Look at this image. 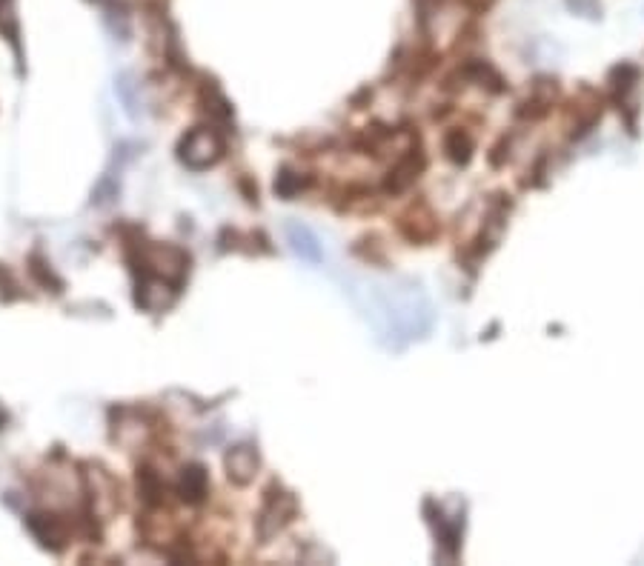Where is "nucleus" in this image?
Instances as JSON below:
<instances>
[{
    "mask_svg": "<svg viewBox=\"0 0 644 566\" xmlns=\"http://www.w3.org/2000/svg\"><path fill=\"white\" fill-rule=\"evenodd\" d=\"M26 526H29V532L41 541V546H46V550L61 552L66 546V526L55 515H29Z\"/></svg>",
    "mask_w": 644,
    "mask_h": 566,
    "instance_id": "20e7f679",
    "label": "nucleus"
},
{
    "mask_svg": "<svg viewBox=\"0 0 644 566\" xmlns=\"http://www.w3.org/2000/svg\"><path fill=\"white\" fill-rule=\"evenodd\" d=\"M0 35L9 37V44L15 46V52L21 55V24H17V15H15V0H0Z\"/></svg>",
    "mask_w": 644,
    "mask_h": 566,
    "instance_id": "6e6552de",
    "label": "nucleus"
},
{
    "mask_svg": "<svg viewBox=\"0 0 644 566\" xmlns=\"http://www.w3.org/2000/svg\"><path fill=\"white\" fill-rule=\"evenodd\" d=\"M209 492V478H206V470L201 463H192L181 472V481H178V495L181 501L186 503H201Z\"/></svg>",
    "mask_w": 644,
    "mask_h": 566,
    "instance_id": "0eeeda50",
    "label": "nucleus"
},
{
    "mask_svg": "<svg viewBox=\"0 0 644 566\" xmlns=\"http://www.w3.org/2000/svg\"><path fill=\"white\" fill-rule=\"evenodd\" d=\"M304 186H307V181L298 178L296 172H281L278 181H276V192L281 194V198H292V194H298Z\"/></svg>",
    "mask_w": 644,
    "mask_h": 566,
    "instance_id": "9d476101",
    "label": "nucleus"
},
{
    "mask_svg": "<svg viewBox=\"0 0 644 566\" xmlns=\"http://www.w3.org/2000/svg\"><path fill=\"white\" fill-rule=\"evenodd\" d=\"M178 158L189 169H209L224 158V138L209 126L192 129L178 146Z\"/></svg>",
    "mask_w": 644,
    "mask_h": 566,
    "instance_id": "f03ea898",
    "label": "nucleus"
},
{
    "mask_svg": "<svg viewBox=\"0 0 644 566\" xmlns=\"http://www.w3.org/2000/svg\"><path fill=\"white\" fill-rule=\"evenodd\" d=\"M258 472V452L252 446H236L226 452V475L232 483H249Z\"/></svg>",
    "mask_w": 644,
    "mask_h": 566,
    "instance_id": "39448f33",
    "label": "nucleus"
},
{
    "mask_svg": "<svg viewBox=\"0 0 644 566\" xmlns=\"http://www.w3.org/2000/svg\"><path fill=\"white\" fill-rule=\"evenodd\" d=\"M97 4H118V0H97Z\"/></svg>",
    "mask_w": 644,
    "mask_h": 566,
    "instance_id": "9b49d317",
    "label": "nucleus"
},
{
    "mask_svg": "<svg viewBox=\"0 0 644 566\" xmlns=\"http://www.w3.org/2000/svg\"><path fill=\"white\" fill-rule=\"evenodd\" d=\"M444 149H447V154H450V161H456V164H467V161H470L473 144H470V138H467V134H464L461 129H456V132L447 134Z\"/></svg>",
    "mask_w": 644,
    "mask_h": 566,
    "instance_id": "1a4fd4ad",
    "label": "nucleus"
},
{
    "mask_svg": "<svg viewBox=\"0 0 644 566\" xmlns=\"http://www.w3.org/2000/svg\"><path fill=\"white\" fill-rule=\"evenodd\" d=\"M189 258L172 243H152L141 249V278H155L178 289L186 278Z\"/></svg>",
    "mask_w": 644,
    "mask_h": 566,
    "instance_id": "f257e3e1",
    "label": "nucleus"
},
{
    "mask_svg": "<svg viewBox=\"0 0 644 566\" xmlns=\"http://www.w3.org/2000/svg\"><path fill=\"white\" fill-rule=\"evenodd\" d=\"M296 515V498H292L289 492H276L272 490L269 498H267V506H264V512H261V521H258V532L264 541H269L272 535H276L281 526Z\"/></svg>",
    "mask_w": 644,
    "mask_h": 566,
    "instance_id": "7ed1b4c3",
    "label": "nucleus"
},
{
    "mask_svg": "<svg viewBox=\"0 0 644 566\" xmlns=\"http://www.w3.org/2000/svg\"><path fill=\"white\" fill-rule=\"evenodd\" d=\"M287 241H289L292 252H296L301 261H309V263H321L324 261L321 243H318L316 235H312L309 226H304V223H287Z\"/></svg>",
    "mask_w": 644,
    "mask_h": 566,
    "instance_id": "423d86ee",
    "label": "nucleus"
}]
</instances>
